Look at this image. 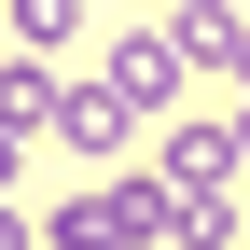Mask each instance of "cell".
Returning <instances> with one entry per match:
<instances>
[{
    "label": "cell",
    "mask_w": 250,
    "mask_h": 250,
    "mask_svg": "<svg viewBox=\"0 0 250 250\" xmlns=\"http://www.w3.org/2000/svg\"><path fill=\"white\" fill-rule=\"evenodd\" d=\"M223 125H236V167H250V83H236V111H223Z\"/></svg>",
    "instance_id": "cell-6"
},
{
    "label": "cell",
    "mask_w": 250,
    "mask_h": 250,
    "mask_svg": "<svg viewBox=\"0 0 250 250\" xmlns=\"http://www.w3.org/2000/svg\"><path fill=\"white\" fill-rule=\"evenodd\" d=\"M0 125H14V139L56 125V70H42V56H0Z\"/></svg>",
    "instance_id": "cell-4"
},
{
    "label": "cell",
    "mask_w": 250,
    "mask_h": 250,
    "mask_svg": "<svg viewBox=\"0 0 250 250\" xmlns=\"http://www.w3.org/2000/svg\"><path fill=\"white\" fill-rule=\"evenodd\" d=\"M153 181H167L181 208H236V125H167Z\"/></svg>",
    "instance_id": "cell-1"
},
{
    "label": "cell",
    "mask_w": 250,
    "mask_h": 250,
    "mask_svg": "<svg viewBox=\"0 0 250 250\" xmlns=\"http://www.w3.org/2000/svg\"><path fill=\"white\" fill-rule=\"evenodd\" d=\"M0 250H28V223H14V208H0Z\"/></svg>",
    "instance_id": "cell-7"
},
{
    "label": "cell",
    "mask_w": 250,
    "mask_h": 250,
    "mask_svg": "<svg viewBox=\"0 0 250 250\" xmlns=\"http://www.w3.org/2000/svg\"><path fill=\"white\" fill-rule=\"evenodd\" d=\"M125 125H139V111H125V98H111L98 70H83L70 98H56V139H70V153H125Z\"/></svg>",
    "instance_id": "cell-3"
},
{
    "label": "cell",
    "mask_w": 250,
    "mask_h": 250,
    "mask_svg": "<svg viewBox=\"0 0 250 250\" xmlns=\"http://www.w3.org/2000/svg\"><path fill=\"white\" fill-rule=\"evenodd\" d=\"M181 70H195V56H181L167 28H125V42L98 56V83H111L125 111H167V98H181Z\"/></svg>",
    "instance_id": "cell-2"
},
{
    "label": "cell",
    "mask_w": 250,
    "mask_h": 250,
    "mask_svg": "<svg viewBox=\"0 0 250 250\" xmlns=\"http://www.w3.org/2000/svg\"><path fill=\"white\" fill-rule=\"evenodd\" d=\"M83 42V0H14V56H70Z\"/></svg>",
    "instance_id": "cell-5"
}]
</instances>
